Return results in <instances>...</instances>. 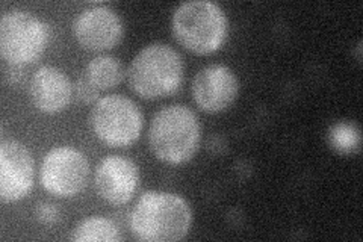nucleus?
I'll use <instances>...</instances> for the list:
<instances>
[{
    "instance_id": "1",
    "label": "nucleus",
    "mask_w": 363,
    "mask_h": 242,
    "mask_svg": "<svg viewBox=\"0 0 363 242\" xmlns=\"http://www.w3.org/2000/svg\"><path fill=\"white\" fill-rule=\"evenodd\" d=\"M189 204L176 194L147 191L129 215L132 235L144 242H173L184 239L191 227Z\"/></svg>"
},
{
    "instance_id": "2",
    "label": "nucleus",
    "mask_w": 363,
    "mask_h": 242,
    "mask_svg": "<svg viewBox=\"0 0 363 242\" xmlns=\"http://www.w3.org/2000/svg\"><path fill=\"white\" fill-rule=\"evenodd\" d=\"M149 144L155 156L165 164L180 165L194 158L200 144V123L188 106L169 105L153 117Z\"/></svg>"
},
{
    "instance_id": "3",
    "label": "nucleus",
    "mask_w": 363,
    "mask_h": 242,
    "mask_svg": "<svg viewBox=\"0 0 363 242\" xmlns=\"http://www.w3.org/2000/svg\"><path fill=\"white\" fill-rule=\"evenodd\" d=\"M184 79V60L168 44L155 43L133 57L128 68L130 88L144 99H159L179 89Z\"/></svg>"
},
{
    "instance_id": "4",
    "label": "nucleus",
    "mask_w": 363,
    "mask_h": 242,
    "mask_svg": "<svg viewBox=\"0 0 363 242\" xmlns=\"http://www.w3.org/2000/svg\"><path fill=\"white\" fill-rule=\"evenodd\" d=\"M173 31L184 48L199 55H208L223 45L227 35V18L217 4L191 0L176 9Z\"/></svg>"
},
{
    "instance_id": "5",
    "label": "nucleus",
    "mask_w": 363,
    "mask_h": 242,
    "mask_svg": "<svg viewBox=\"0 0 363 242\" xmlns=\"http://www.w3.org/2000/svg\"><path fill=\"white\" fill-rule=\"evenodd\" d=\"M91 128L106 145L128 147L138 140L143 129V115L129 97L111 94L96 101L91 112Z\"/></svg>"
},
{
    "instance_id": "6",
    "label": "nucleus",
    "mask_w": 363,
    "mask_h": 242,
    "mask_svg": "<svg viewBox=\"0 0 363 242\" xmlns=\"http://www.w3.org/2000/svg\"><path fill=\"white\" fill-rule=\"evenodd\" d=\"M49 29L26 11H9L0 21V52L16 67L35 62L45 49Z\"/></svg>"
},
{
    "instance_id": "7",
    "label": "nucleus",
    "mask_w": 363,
    "mask_h": 242,
    "mask_svg": "<svg viewBox=\"0 0 363 242\" xmlns=\"http://www.w3.org/2000/svg\"><path fill=\"white\" fill-rule=\"evenodd\" d=\"M89 165L86 158L72 147H56L44 156L40 179L45 191L68 199L86 185Z\"/></svg>"
},
{
    "instance_id": "8",
    "label": "nucleus",
    "mask_w": 363,
    "mask_h": 242,
    "mask_svg": "<svg viewBox=\"0 0 363 242\" xmlns=\"http://www.w3.org/2000/svg\"><path fill=\"white\" fill-rule=\"evenodd\" d=\"M33 185V160L29 150L18 141L0 144V200L13 203L29 194Z\"/></svg>"
},
{
    "instance_id": "9",
    "label": "nucleus",
    "mask_w": 363,
    "mask_h": 242,
    "mask_svg": "<svg viewBox=\"0 0 363 242\" xmlns=\"http://www.w3.org/2000/svg\"><path fill=\"white\" fill-rule=\"evenodd\" d=\"M74 35L82 48L101 52L112 49L121 40L123 23L111 8L91 6L77 16Z\"/></svg>"
},
{
    "instance_id": "10",
    "label": "nucleus",
    "mask_w": 363,
    "mask_h": 242,
    "mask_svg": "<svg viewBox=\"0 0 363 242\" xmlns=\"http://www.w3.org/2000/svg\"><path fill=\"white\" fill-rule=\"evenodd\" d=\"M238 96V79L225 65L201 68L192 80V97L206 112L215 114L229 108Z\"/></svg>"
},
{
    "instance_id": "11",
    "label": "nucleus",
    "mask_w": 363,
    "mask_h": 242,
    "mask_svg": "<svg viewBox=\"0 0 363 242\" xmlns=\"http://www.w3.org/2000/svg\"><path fill=\"white\" fill-rule=\"evenodd\" d=\"M138 167L123 156H108L97 167L96 189L108 203L126 204L138 189Z\"/></svg>"
},
{
    "instance_id": "12",
    "label": "nucleus",
    "mask_w": 363,
    "mask_h": 242,
    "mask_svg": "<svg viewBox=\"0 0 363 242\" xmlns=\"http://www.w3.org/2000/svg\"><path fill=\"white\" fill-rule=\"evenodd\" d=\"M32 103L45 114H56L67 108L72 99V84L60 68L44 65L30 79Z\"/></svg>"
},
{
    "instance_id": "13",
    "label": "nucleus",
    "mask_w": 363,
    "mask_h": 242,
    "mask_svg": "<svg viewBox=\"0 0 363 242\" xmlns=\"http://www.w3.org/2000/svg\"><path fill=\"white\" fill-rule=\"evenodd\" d=\"M84 75L99 89H108L117 87L124 76V67L117 57L101 55L91 60L85 67Z\"/></svg>"
},
{
    "instance_id": "14",
    "label": "nucleus",
    "mask_w": 363,
    "mask_h": 242,
    "mask_svg": "<svg viewBox=\"0 0 363 242\" xmlns=\"http://www.w3.org/2000/svg\"><path fill=\"white\" fill-rule=\"evenodd\" d=\"M70 239L74 242H117L120 241V232L108 218L89 216L76 226Z\"/></svg>"
},
{
    "instance_id": "15",
    "label": "nucleus",
    "mask_w": 363,
    "mask_h": 242,
    "mask_svg": "<svg viewBox=\"0 0 363 242\" xmlns=\"http://www.w3.org/2000/svg\"><path fill=\"white\" fill-rule=\"evenodd\" d=\"M330 144L339 153H354L360 147V133L353 123H337L330 129Z\"/></svg>"
},
{
    "instance_id": "16",
    "label": "nucleus",
    "mask_w": 363,
    "mask_h": 242,
    "mask_svg": "<svg viewBox=\"0 0 363 242\" xmlns=\"http://www.w3.org/2000/svg\"><path fill=\"white\" fill-rule=\"evenodd\" d=\"M99 94H100V89L91 82L84 73L79 76L76 82V96L79 97V100L84 103H93L99 100Z\"/></svg>"
},
{
    "instance_id": "17",
    "label": "nucleus",
    "mask_w": 363,
    "mask_h": 242,
    "mask_svg": "<svg viewBox=\"0 0 363 242\" xmlns=\"http://www.w3.org/2000/svg\"><path fill=\"white\" fill-rule=\"evenodd\" d=\"M35 215L40 223L48 224V226H52L60 220L58 207L50 203H40L35 209Z\"/></svg>"
}]
</instances>
